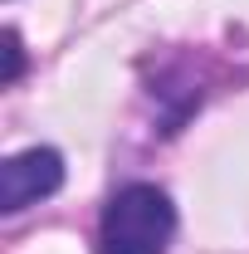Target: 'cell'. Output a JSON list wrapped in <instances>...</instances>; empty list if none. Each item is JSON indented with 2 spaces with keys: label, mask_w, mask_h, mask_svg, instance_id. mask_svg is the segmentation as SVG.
Returning a JSON list of instances; mask_svg holds the SVG:
<instances>
[{
  "label": "cell",
  "mask_w": 249,
  "mask_h": 254,
  "mask_svg": "<svg viewBox=\"0 0 249 254\" xmlns=\"http://www.w3.org/2000/svg\"><path fill=\"white\" fill-rule=\"evenodd\" d=\"M176 235V205L152 181H127L113 190L98 225V254H166Z\"/></svg>",
  "instance_id": "obj_1"
},
{
  "label": "cell",
  "mask_w": 249,
  "mask_h": 254,
  "mask_svg": "<svg viewBox=\"0 0 249 254\" xmlns=\"http://www.w3.org/2000/svg\"><path fill=\"white\" fill-rule=\"evenodd\" d=\"M63 186V157L54 147H30V152H15V157L0 166V210L15 215L34 200L54 195Z\"/></svg>",
  "instance_id": "obj_2"
},
{
  "label": "cell",
  "mask_w": 249,
  "mask_h": 254,
  "mask_svg": "<svg viewBox=\"0 0 249 254\" xmlns=\"http://www.w3.org/2000/svg\"><path fill=\"white\" fill-rule=\"evenodd\" d=\"M20 68H25L20 34H15V30H5V73H0V83H15V78H20Z\"/></svg>",
  "instance_id": "obj_3"
}]
</instances>
